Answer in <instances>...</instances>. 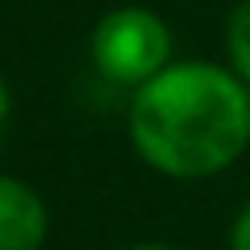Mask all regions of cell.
I'll use <instances>...</instances> for the list:
<instances>
[{
	"label": "cell",
	"instance_id": "3",
	"mask_svg": "<svg viewBox=\"0 0 250 250\" xmlns=\"http://www.w3.org/2000/svg\"><path fill=\"white\" fill-rule=\"evenodd\" d=\"M47 238V203L16 176L0 172V250H39Z\"/></svg>",
	"mask_w": 250,
	"mask_h": 250
},
{
	"label": "cell",
	"instance_id": "7",
	"mask_svg": "<svg viewBox=\"0 0 250 250\" xmlns=\"http://www.w3.org/2000/svg\"><path fill=\"white\" fill-rule=\"evenodd\" d=\"M129 250H180V246H168V242H137Z\"/></svg>",
	"mask_w": 250,
	"mask_h": 250
},
{
	"label": "cell",
	"instance_id": "5",
	"mask_svg": "<svg viewBox=\"0 0 250 250\" xmlns=\"http://www.w3.org/2000/svg\"><path fill=\"white\" fill-rule=\"evenodd\" d=\"M230 250H250V203L230 223Z\"/></svg>",
	"mask_w": 250,
	"mask_h": 250
},
{
	"label": "cell",
	"instance_id": "2",
	"mask_svg": "<svg viewBox=\"0 0 250 250\" xmlns=\"http://www.w3.org/2000/svg\"><path fill=\"white\" fill-rule=\"evenodd\" d=\"M90 59L102 78L117 86H141L172 62V31L168 23L141 4H125L105 12L90 31Z\"/></svg>",
	"mask_w": 250,
	"mask_h": 250
},
{
	"label": "cell",
	"instance_id": "1",
	"mask_svg": "<svg viewBox=\"0 0 250 250\" xmlns=\"http://www.w3.org/2000/svg\"><path fill=\"white\" fill-rule=\"evenodd\" d=\"M129 141L160 176H215L250 145V86L219 62H168L133 90Z\"/></svg>",
	"mask_w": 250,
	"mask_h": 250
},
{
	"label": "cell",
	"instance_id": "4",
	"mask_svg": "<svg viewBox=\"0 0 250 250\" xmlns=\"http://www.w3.org/2000/svg\"><path fill=\"white\" fill-rule=\"evenodd\" d=\"M227 59L230 70L250 86V0H242L227 20Z\"/></svg>",
	"mask_w": 250,
	"mask_h": 250
},
{
	"label": "cell",
	"instance_id": "6",
	"mask_svg": "<svg viewBox=\"0 0 250 250\" xmlns=\"http://www.w3.org/2000/svg\"><path fill=\"white\" fill-rule=\"evenodd\" d=\"M8 117H12V94H8V82L0 74V148H4V137H8Z\"/></svg>",
	"mask_w": 250,
	"mask_h": 250
}]
</instances>
